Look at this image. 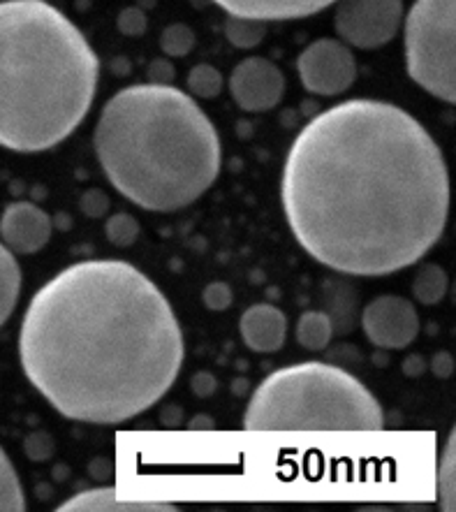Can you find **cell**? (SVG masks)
I'll return each instance as SVG.
<instances>
[{"instance_id": "6da1fadb", "label": "cell", "mask_w": 456, "mask_h": 512, "mask_svg": "<svg viewBox=\"0 0 456 512\" xmlns=\"http://www.w3.org/2000/svg\"><path fill=\"white\" fill-rule=\"evenodd\" d=\"M283 209L299 246L334 272L387 276L443 237L450 172L429 130L382 100L315 116L283 167Z\"/></svg>"}, {"instance_id": "7a4b0ae2", "label": "cell", "mask_w": 456, "mask_h": 512, "mask_svg": "<svg viewBox=\"0 0 456 512\" xmlns=\"http://www.w3.org/2000/svg\"><path fill=\"white\" fill-rule=\"evenodd\" d=\"M183 334L163 290L123 260L77 262L35 292L19 332L26 378L75 422L149 411L183 367Z\"/></svg>"}, {"instance_id": "3957f363", "label": "cell", "mask_w": 456, "mask_h": 512, "mask_svg": "<svg viewBox=\"0 0 456 512\" xmlns=\"http://www.w3.org/2000/svg\"><path fill=\"white\" fill-rule=\"evenodd\" d=\"M100 167L119 193L146 211L186 209L223 167L218 130L193 95L135 84L102 107L93 135Z\"/></svg>"}, {"instance_id": "277c9868", "label": "cell", "mask_w": 456, "mask_h": 512, "mask_svg": "<svg viewBox=\"0 0 456 512\" xmlns=\"http://www.w3.org/2000/svg\"><path fill=\"white\" fill-rule=\"evenodd\" d=\"M100 61L47 0H0V146L54 149L86 119Z\"/></svg>"}, {"instance_id": "5b68a950", "label": "cell", "mask_w": 456, "mask_h": 512, "mask_svg": "<svg viewBox=\"0 0 456 512\" xmlns=\"http://www.w3.org/2000/svg\"><path fill=\"white\" fill-rule=\"evenodd\" d=\"M380 401L352 373L325 362L278 369L255 387L244 427L250 431H378Z\"/></svg>"}, {"instance_id": "8992f818", "label": "cell", "mask_w": 456, "mask_h": 512, "mask_svg": "<svg viewBox=\"0 0 456 512\" xmlns=\"http://www.w3.org/2000/svg\"><path fill=\"white\" fill-rule=\"evenodd\" d=\"M406 68L433 98L456 100V0H415L406 17Z\"/></svg>"}, {"instance_id": "52a82bcc", "label": "cell", "mask_w": 456, "mask_h": 512, "mask_svg": "<svg viewBox=\"0 0 456 512\" xmlns=\"http://www.w3.org/2000/svg\"><path fill=\"white\" fill-rule=\"evenodd\" d=\"M401 24L403 0H336L334 26L348 47H385L396 38Z\"/></svg>"}, {"instance_id": "ba28073f", "label": "cell", "mask_w": 456, "mask_h": 512, "mask_svg": "<svg viewBox=\"0 0 456 512\" xmlns=\"http://www.w3.org/2000/svg\"><path fill=\"white\" fill-rule=\"evenodd\" d=\"M297 72L308 93L341 95L355 84L357 61L345 42L322 38L301 51Z\"/></svg>"}, {"instance_id": "9c48e42d", "label": "cell", "mask_w": 456, "mask_h": 512, "mask_svg": "<svg viewBox=\"0 0 456 512\" xmlns=\"http://www.w3.org/2000/svg\"><path fill=\"white\" fill-rule=\"evenodd\" d=\"M362 327L373 346L403 350L417 339L419 316L415 304L399 295H382L366 304Z\"/></svg>"}, {"instance_id": "30bf717a", "label": "cell", "mask_w": 456, "mask_h": 512, "mask_svg": "<svg viewBox=\"0 0 456 512\" xmlns=\"http://www.w3.org/2000/svg\"><path fill=\"white\" fill-rule=\"evenodd\" d=\"M230 93L244 112H269L283 100L285 77L274 61L250 56L232 70Z\"/></svg>"}, {"instance_id": "8fae6325", "label": "cell", "mask_w": 456, "mask_h": 512, "mask_svg": "<svg viewBox=\"0 0 456 512\" xmlns=\"http://www.w3.org/2000/svg\"><path fill=\"white\" fill-rule=\"evenodd\" d=\"M51 216L33 202H12L0 216V241L14 255H33L49 244Z\"/></svg>"}, {"instance_id": "7c38bea8", "label": "cell", "mask_w": 456, "mask_h": 512, "mask_svg": "<svg viewBox=\"0 0 456 512\" xmlns=\"http://www.w3.org/2000/svg\"><path fill=\"white\" fill-rule=\"evenodd\" d=\"M230 17L255 21H292L306 19L334 5L336 0H213Z\"/></svg>"}, {"instance_id": "4fadbf2b", "label": "cell", "mask_w": 456, "mask_h": 512, "mask_svg": "<svg viewBox=\"0 0 456 512\" xmlns=\"http://www.w3.org/2000/svg\"><path fill=\"white\" fill-rule=\"evenodd\" d=\"M241 339L255 353H276L285 346L288 318L274 304H255L241 316Z\"/></svg>"}, {"instance_id": "5bb4252c", "label": "cell", "mask_w": 456, "mask_h": 512, "mask_svg": "<svg viewBox=\"0 0 456 512\" xmlns=\"http://www.w3.org/2000/svg\"><path fill=\"white\" fill-rule=\"evenodd\" d=\"M61 512H176L172 503L151 501H119L114 487H98L79 492L58 506Z\"/></svg>"}, {"instance_id": "9a60e30c", "label": "cell", "mask_w": 456, "mask_h": 512, "mask_svg": "<svg viewBox=\"0 0 456 512\" xmlns=\"http://www.w3.org/2000/svg\"><path fill=\"white\" fill-rule=\"evenodd\" d=\"M21 267L14 253L0 241V327H3L19 304Z\"/></svg>"}, {"instance_id": "2e32d148", "label": "cell", "mask_w": 456, "mask_h": 512, "mask_svg": "<svg viewBox=\"0 0 456 512\" xmlns=\"http://www.w3.org/2000/svg\"><path fill=\"white\" fill-rule=\"evenodd\" d=\"M299 346L306 350H325L334 336L332 318L322 311H304L294 329Z\"/></svg>"}, {"instance_id": "e0dca14e", "label": "cell", "mask_w": 456, "mask_h": 512, "mask_svg": "<svg viewBox=\"0 0 456 512\" xmlns=\"http://www.w3.org/2000/svg\"><path fill=\"white\" fill-rule=\"evenodd\" d=\"M447 288H450V279H447V272L443 267L433 265V262H426V265L419 267L413 281V295L419 304H440L447 295Z\"/></svg>"}, {"instance_id": "ac0fdd59", "label": "cell", "mask_w": 456, "mask_h": 512, "mask_svg": "<svg viewBox=\"0 0 456 512\" xmlns=\"http://www.w3.org/2000/svg\"><path fill=\"white\" fill-rule=\"evenodd\" d=\"M436 487H438L440 510L454 512L456 510V445H454V431H450V436H447L445 452L440 455Z\"/></svg>"}, {"instance_id": "d6986e66", "label": "cell", "mask_w": 456, "mask_h": 512, "mask_svg": "<svg viewBox=\"0 0 456 512\" xmlns=\"http://www.w3.org/2000/svg\"><path fill=\"white\" fill-rule=\"evenodd\" d=\"M26 494L21 487V480L14 464L7 457V452L0 448V512H24Z\"/></svg>"}, {"instance_id": "ffe728a7", "label": "cell", "mask_w": 456, "mask_h": 512, "mask_svg": "<svg viewBox=\"0 0 456 512\" xmlns=\"http://www.w3.org/2000/svg\"><path fill=\"white\" fill-rule=\"evenodd\" d=\"M264 35H267V24L264 21L241 17H230L225 21V38L237 49L257 47L264 40Z\"/></svg>"}, {"instance_id": "44dd1931", "label": "cell", "mask_w": 456, "mask_h": 512, "mask_svg": "<svg viewBox=\"0 0 456 512\" xmlns=\"http://www.w3.org/2000/svg\"><path fill=\"white\" fill-rule=\"evenodd\" d=\"M186 86H188V95H193V98L211 100L223 91V75H220V70L213 68V65L200 63L188 72Z\"/></svg>"}, {"instance_id": "7402d4cb", "label": "cell", "mask_w": 456, "mask_h": 512, "mask_svg": "<svg viewBox=\"0 0 456 512\" xmlns=\"http://www.w3.org/2000/svg\"><path fill=\"white\" fill-rule=\"evenodd\" d=\"M160 49L167 58H183L195 49V33L186 24L167 26L160 35Z\"/></svg>"}, {"instance_id": "603a6c76", "label": "cell", "mask_w": 456, "mask_h": 512, "mask_svg": "<svg viewBox=\"0 0 456 512\" xmlns=\"http://www.w3.org/2000/svg\"><path fill=\"white\" fill-rule=\"evenodd\" d=\"M105 234L114 246L128 248V246L135 244L137 237H139L137 218L130 216V214H114L112 218H107Z\"/></svg>"}, {"instance_id": "cb8c5ba5", "label": "cell", "mask_w": 456, "mask_h": 512, "mask_svg": "<svg viewBox=\"0 0 456 512\" xmlns=\"http://www.w3.org/2000/svg\"><path fill=\"white\" fill-rule=\"evenodd\" d=\"M202 302L207 306L209 311H227L234 302V295H232V288L223 281H213L209 283L207 288L202 292Z\"/></svg>"}, {"instance_id": "d4e9b609", "label": "cell", "mask_w": 456, "mask_h": 512, "mask_svg": "<svg viewBox=\"0 0 456 512\" xmlns=\"http://www.w3.org/2000/svg\"><path fill=\"white\" fill-rule=\"evenodd\" d=\"M24 450H26V457L33 459V462H47L54 455V438L49 434H44V431H35L26 438L24 443Z\"/></svg>"}, {"instance_id": "484cf974", "label": "cell", "mask_w": 456, "mask_h": 512, "mask_svg": "<svg viewBox=\"0 0 456 512\" xmlns=\"http://www.w3.org/2000/svg\"><path fill=\"white\" fill-rule=\"evenodd\" d=\"M116 26H119L123 35L137 38V35L146 31V14L139 7H125V10H121L119 19H116Z\"/></svg>"}, {"instance_id": "4316f807", "label": "cell", "mask_w": 456, "mask_h": 512, "mask_svg": "<svg viewBox=\"0 0 456 512\" xmlns=\"http://www.w3.org/2000/svg\"><path fill=\"white\" fill-rule=\"evenodd\" d=\"M107 209H109V197L102 193V190L93 188V190H88V193L82 195V211L86 216L100 218V216L107 214Z\"/></svg>"}, {"instance_id": "83f0119b", "label": "cell", "mask_w": 456, "mask_h": 512, "mask_svg": "<svg viewBox=\"0 0 456 512\" xmlns=\"http://www.w3.org/2000/svg\"><path fill=\"white\" fill-rule=\"evenodd\" d=\"M149 84H160V86H172V79H174V68L172 63H169V58H156L149 65Z\"/></svg>"}, {"instance_id": "f1b7e54d", "label": "cell", "mask_w": 456, "mask_h": 512, "mask_svg": "<svg viewBox=\"0 0 456 512\" xmlns=\"http://www.w3.org/2000/svg\"><path fill=\"white\" fill-rule=\"evenodd\" d=\"M190 387H193L195 397L207 399V397H211L213 392L218 390V380H216V376H213V373L200 371V373H195L193 380H190Z\"/></svg>"}, {"instance_id": "f546056e", "label": "cell", "mask_w": 456, "mask_h": 512, "mask_svg": "<svg viewBox=\"0 0 456 512\" xmlns=\"http://www.w3.org/2000/svg\"><path fill=\"white\" fill-rule=\"evenodd\" d=\"M431 371L436 373L438 378H450L454 371V357L450 353H438L431 362Z\"/></svg>"}, {"instance_id": "4dcf8cb0", "label": "cell", "mask_w": 456, "mask_h": 512, "mask_svg": "<svg viewBox=\"0 0 456 512\" xmlns=\"http://www.w3.org/2000/svg\"><path fill=\"white\" fill-rule=\"evenodd\" d=\"M424 369H426V362H424V357H422V355H410L408 360L403 362V371H406L410 378L422 376Z\"/></svg>"}, {"instance_id": "1f68e13d", "label": "cell", "mask_w": 456, "mask_h": 512, "mask_svg": "<svg viewBox=\"0 0 456 512\" xmlns=\"http://www.w3.org/2000/svg\"><path fill=\"white\" fill-rule=\"evenodd\" d=\"M213 427V420L207 418V415H200V418L190 420V429H211Z\"/></svg>"}, {"instance_id": "d6a6232c", "label": "cell", "mask_w": 456, "mask_h": 512, "mask_svg": "<svg viewBox=\"0 0 456 512\" xmlns=\"http://www.w3.org/2000/svg\"><path fill=\"white\" fill-rule=\"evenodd\" d=\"M169 415H179V411H176V406H169ZM169 418H165V422H167ZM181 418H172V420H169V427H174V424L176 422H179Z\"/></svg>"}]
</instances>
